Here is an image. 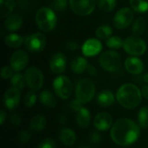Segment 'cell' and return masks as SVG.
Segmentation results:
<instances>
[{
    "mask_svg": "<svg viewBox=\"0 0 148 148\" xmlns=\"http://www.w3.org/2000/svg\"><path fill=\"white\" fill-rule=\"evenodd\" d=\"M49 67L54 74H61L67 68V60L62 53H56L53 55L49 61Z\"/></svg>",
    "mask_w": 148,
    "mask_h": 148,
    "instance_id": "15",
    "label": "cell"
},
{
    "mask_svg": "<svg viewBox=\"0 0 148 148\" xmlns=\"http://www.w3.org/2000/svg\"><path fill=\"white\" fill-rule=\"evenodd\" d=\"M106 44L108 48L110 49H119L123 47V44H124V41L120 37V36H110L107 42H106Z\"/></svg>",
    "mask_w": 148,
    "mask_h": 148,
    "instance_id": "33",
    "label": "cell"
},
{
    "mask_svg": "<svg viewBox=\"0 0 148 148\" xmlns=\"http://www.w3.org/2000/svg\"><path fill=\"white\" fill-rule=\"evenodd\" d=\"M10 122H11L13 125L18 126V125H20L21 122H22V118H21V116H20L18 114L14 113V114H10Z\"/></svg>",
    "mask_w": 148,
    "mask_h": 148,
    "instance_id": "39",
    "label": "cell"
},
{
    "mask_svg": "<svg viewBox=\"0 0 148 148\" xmlns=\"http://www.w3.org/2000/svg\"><path fill=\"white\" fill-rule=\"evenodd\" d=\"M132 9L139 13H144L148 10V0H129Z\"/></svg>",
    "mask_w": 148,
    "mask_h": 148,
    "instance_id": "27",
    "label": "cell"
},
{
    "mask_svg": "<svg viewBox=\"0 0 148 148\" xmlns=\"http://www.w3.org/2000/svg\"><path fill=\"white\" fill-rule=\"evenodd\" d=\"M13 75V69L11 67H3L1 70V76L3 79H8L11 78Z\"/></svg>",
    "mask_w": 148,
    "mask_h": 148,
    "instance_id": "38",
    "label": "cell"
},
{
    "mask_svg": "<svg viewBox=\"0 0 148 148\" xmlns=\"http://www.w3.org/2000/svg\"><path fill=\"white\" fill-rule=\"evenodd\" d=\"M138 123L141 128H147L148 127V107L145 106L141 108L138 113Z\"/></svg>",
    "mask_w": 148,
    "mask_h": 148,
    "instance_id": "29",
    "label": "cell"
},
{
    "mask_svg": "<svg viewBox=\"0 0 148 148\" xmlns=\"http://www.w3.org/2000/svg\"><path fill=\"white\" fill-rule=\"evenodd\" d=\"M96 3L98 7L105 12L112 11L116 6V0H96Z\"/></svg>",
    "mask_w": 148,
    "mask_h": 148,
    "instance_id": "32",
    "label": "cell"
},
{
    "mask_svg": "<svg viewBox=\"0 0 148 148\" xmlns=\"http://www.w3.org/2000/svg\"><path fill=\"white\" fill-rule=\"evenodd\" d=\"M39 101L41 104L47 108H53L56 105V101L53 94L48 90H44L40 93L39 95Z\"/></svg>",
    "mask_w": 148,
    "mask_h": 148,
    "instance_id": "23",
    "label": "cell"
},
{
    "mask_svg": "<svg viewBox=\"0 0 148 148\" xmlns=\"http://www.w3.org/2000/svg\"><path fill=\"white\" fill-rule=\"evenodd\" d=\"M79 148H90V147H79Z\"/></svg>",
    "mask_w": 148,
    "mask_h": 148,
    "instance_id": "48",
    "label": "cell"
},
{
    "mask_svg": "<svg viewBox=\"0 0 148 148\" xmlns=\"http://www.w3.org/2000/svg\"><path fill=\"white\" fill-rule=\"evenodd\" d=\"M38 148H56V145L52 139L47 138L40 142Z\"/></svg>",
    "mask_w": 148,
    "mask_h": 148,
    "instance_id": "37",
    "label": "cell"
},
{
    "mask_svg": "<svg viewBox=\"0 0 148 148\" xmlns=\"http://www.w3.org/2000/svg\"><path fill=\"white\" fill-rule=\"evenodd\" d=\"M94 126L99 131H107L113 126V118L108 113H100L95 117Z\"/></svg>",
    "mask_w": 148,
    "mask_h": 148,
    "instance_id": "16",
    "label": "cell"
},
{
    "mask_svg": "<svg viewBox=\"0 0 148 148\" xmlns=\"http://www.w3.org/2000/svg\"><path fill=\"white\" fill-rule=\"evenodd\" d=\"M30 140V133L28 130H23L18 134L17 140L20 144H26Z\"/></svg>",
    "mask_w": 148,
    "mask_h": 148,
    "instance_id": "35",
    "label": "cell"
},
{
    "mask_svg": "<svg viewBox=\"0 0 148 148\" xmlns=\"http://www.w3.org/2000/svg\"><path fill=\"white\" fill-rule=\"evenodd\" d=\"M29 127H30V129L32 131H35V132L42 131L46 127V119H45V117L41 115V114L35 115L30 121Z\"/></svg>",
    "mask_w": 148,
    "mask_h": 148,
    "instance_id": "24",
    "label": "cell"
},
{
    "mask_svg": "<svg viewBox=\"0 0 148 148\" xmlns=\"http://www.w3.org/2000/svg\"><path fill=\"white\" fill-rule=\"evenodd\" d=\"M10 67L14 71L19 72L26 68L29 62V56L23 50L15 51L10 57Z\"/></svg>",
    "mask_w": 148,
    "mask_h": 148,
    "instance_id": "12",
    "label": "cell"
},
{
    "mask_svg": "<svg viewBox=\"0 0 148 148\" xmlns=\"http://www.w3.org/2000/svg\"><path fill=\"white\" fill-rule=\"evenodd\" d=\"M125 68L127 71L132 75H140L144 70V63L140 58L136 56H131L126 59Z\"/></svg>",
    "mask_w": 148,
    "mask_h": 148,
    "instance_id": "17",
    "label": "cell"
},
{
    "mask_svg": "<svg viewBox=\"0 0 148 148\" xmlns=\"http://www.w3.org/2000/svg\"><path fill=\"white\" fill-rule=\"evenodd\" d=\"M95 95V86L88 78L80 80L75 87V95L82 104L90 102Z\"/></svg>",
    "mask_w": 148,
    "mask_h": 148,
    "instance_id": "4",
    "label": "cell"
},
{
    "mask_svg": "<svg viewBox=\"0 0 148 148\" xmlns=\"http://www.w3.org/2000/svg\"><path fill=\"white\" fill-rule=\"evenodd\" d=\"M116 99L121 107L127 109H133L140 104L142 93L136 85L126 83L117 90Z\"/></svg>",
    "mask_w": 148,
    "mask_h": 148,
    "instance_id": "2",
    "label": "cell"
},
{
    "mask_svg": "<svg viewBox=\"0 0 148 148\" xmlns=\"http://www.w3.org/2000/svg\"><path fill=\"white\" fill-rule=\"evenodd\" d=\"M140 134V126L127 118L117 120L112 126L110 136L112 140L121 147H128L137 141Z\"/></svg>",
    "mask_w": 148,
    "mask_h": 148,
    "instance_id": "1",
    "label": "cell"
},
{
    "mask_svg": "<svg viewBox=\"0 0 148 148\" xmlns=\"http://www.w3.org/2000/svg\"><path fill=\"white\" fill-rule=\"evenodd\" d=\"M113 29L110 26L108 25H101L99 28H97L95 31V35L99 39L104 40V39H108L110 36H112Z\"/></svg>",
    "mask_w": 148,
    "mask_h": 148,
    "instance_id": "31",
    "label": "cell"
},
{
    "mask_svg": "<svg viewBox=\"0 0 148 148\" xmlns=\"http://www.w3.org/2000/svg\"><path fill=\"white\" fill-rule=\"evenodd\" d=\"M89 139H90V141H91L93 144H97V143H99V142L101 141V134H100L98 132L94 131V132H92V134H91Z\"/></svg>",
    "mask_w": 148,
    "mask_h": 148,
    "instance_id": "41",
    "label": "cell"
},
{
    "mask_svg": "<svg viewBox=\"0 0 148 148\" xmlns=\"http://www.w3.org/2000/svg\"><path fill=\"white\" fill-rule=\"evenodd\" d=\"M36 102V95L33 91H29L23 100V103L27 108H32Z\"/></svg>",
    "mask_w": 148,
    "mask_h": 148,
    "instance_id": "34",
    "label": "cell"
},
{
    "mask_svg": "<svg viewBox=\"0 0 148 148\" xmlns=\"http://www.w3.org/2000/svg\"><path fill=\"white\" fill-rule=\"evenodd\" d=\"M69 5L75 14L86 16L95 10L96 0H69Z\"/></svg>",
    "mask_w": 148,
    "mask_h": 148,
    "instance_id": "9",
    "label": "cell"
},
{
    "mask_svg": "<svg viewBox=\"0 0 148 148\" xmlns=\"http://www.w3.org/2000/svg\"><path fill=\"white\" fill-rule=\"evenodd\" d=\"M87 70H88V72L91 75H96V74H97L96 69H95L92 64H88V65Z\"/></svg>",
    "mask_w": 148,
    "mask_h": 148,
    "instance_id": "43",
    "label": "cell"
},
{
    "mask_svg": "<svg viewBox=\"0 0 148 148\" xmlns=\"http://www.w3.org/2000/svg\"><path fill=\"white\" fill-rule=\"evenodd\" d=\"M23 24V17L19 14H10L4 22L5 28L10 31L18 30Z\"/></svg>",
    "mask_w": 148,
    "mask_h": 148,
    "instance_id": "18",
    "label": "cell"
},
{
    "mask_svg": "<svg viewBox=\"0 0 148 148\" xmlns=\"http://www.w3.org/2000/svg\"><path fill=\"white\" fill-rule=\"evenodd\" d=\"M24 78L28 87L34 91L41 89L43 85V75L37 68H29L24 73Z\"/></svg>",
    "mask_w": 148,
    "mask_h": 148,
    "instance_id": "8",
    "label": "cell"
},
{
    "mask_svg": "<svg viewBox=\"0 0 148 148\" xmlns=\"http://www.w3.org/2000/svg\"><path fill=\"white\" fill-rule=\"evenodd\" d=\"M10 83L13 88H16L18 90H22L24 88V85L26 83L24 75H23L21 73H18V72L14 74L12 77L10 78Z\"/></svg>",
    "mask_w": 148,
    "mask_h": 148,
    "instance_id": "28",
    "label": "cell"
},
{
    "mask_svg": "<svg viewBox=\"0 0 148 148\" xmlns=\"http://www.w3.org/2000/svg\"><path fill=\"white\" fill-rule=\"evenodd\" d=\"M53 88L55 93L63 100L69 99L73 91L72 82L65 75H59L54 80Z\"/></svg>",
    "mask_w": 148,
    "mask_h": 148,
    "instance_id": "7",
    "label": "cell"
},
{
    "mask_svg": "<svg viewBox=\"0 0 148 148\" xmlns=\"http://www.w3.org/2000/svg\"><path fill=\"white\" fill-rule=\"evenodd\" d=\"M143 80H144V82H146L147 83H148V73H147L146 75H144V76H143Z\"/></svg>",
    "mask_w": 148,
    "mask_h": 148,
    "instance_id": "47",
    "label": "cell"
},
{
    "mask_svg": "<svg viewBox=\"0 0 148 148\" xmlns=\"http://www.w3.org/2000/svg\"><path fill=\"white\" fill-rule=\"evenodd\" d=\"M96 100L101 107L108 108L114 102V95L110 90H103L98 94Z\"/></svg>",
    "mask_w": 148,
    "mask_h": 148,
    "instance_id": "19",
    "label": "cell"
},
{
    "mask_svg": "<svg viewBox=\"0 0 148 148\" xmlns=\"http://www.w3.org/2000/svg\"><path fill=\"white\" fill-rule=\"evenodd\" d=\"M4 42L5 43L11 48H18L20 47L23 42V39L21 36L15 34V33H11L5 36L4 38Z\"/></svg>",
    "mask_w": 148,
    "mask_h": 148,
    "instance_id": "25",
    "label": "cell"
},
{
    "mask_svg": "<svg viewBox=\"0 0 148 148\" xmlns=\"http://www.w3.org/2000/svg\"><path fill=\"white\" fill-rule=\"evenodd\" d=\"M25 46L30 52L36 53L42 50L46 45V38L42 33H34L26 37Z\"/></svg>",
    "mask_w": 148,
    "mask_h": 148,
    "instance_id": "11",
    "label": "cell"
},
{
    "mask_svg": "<svg viewBox=\"0 0 148 148\" xmlns=\"http://www.w3.org/2000/svg\"><path fill=\"white\" fill-rule=\"evenodd\" d=\"M99 62L101 68L108 72L118 71L121 69L122 63L121 55L114 50H108L103 52L100 56Z\"/></svg>",
    "mask_w": 148,
    "mask_h": 148,
    "instance_id": "5",
    "label": "cell"
},
{
    "mask_svg": "<svg viewBox=\"0 0 148 148\" xmlns=\"http://www.w3.org/2000/svg\"><path fill=\"white\" fill-rule=\"evenodd\" d=\"M68 0H53L52 7L56 10H64L67 8Z\"/></svg>",
    "mask_w": 148,
    "mask_h": 148,
    "instance_id": "36",
    "label": "cell"
},
{
    "mask_svg": "<svg viewBox=\"0 0 148 148\" xmlns=\"http://www.w3.org/2000/svg\"><path fill=\"white\" fill-rule=\"evenodd\" d=\"M75 119H76V122L80 127H82V128L88 127L89 126L90 121H91V114H90L89 110L86 108H82L77 112Z\"/></svg>",
    "mask_w": 148,
    "mask_h": 148,
    "instance_id": "20",
    "label": "cell"
},
{
    "mask_svg": "<svg viewBox=\"0 0 148 148\" xmlns=\"http://www.w3.org/2000/svg\"><path fill=\"white\" fill-rule=\"evenodd\" d=\"M36 23L38 28L43 32H49L54 29L56 25V15L55 11L49 7L40 8L35 16Z\"/></svg>",
    "mask_w": 148,
    "mask_h": 148,
    "instance_id": "3",
    "label": "cell"
},
{
    "mask_svg": "<svg viewBox=\"0 0 148 148\" xmlns=\"http://www.w3.org/2000/svg\"><path fill=\"white\" fill-rule=\"evenodd\" d=\"M20 101V90L16 88H9L3 96V103L6 108L9 110H12L16 108Z\"/></svg>",
    "mask_w": 148,
    "mask_h": 148,
    "instance_id": "14",
    "label": "cell"
},
{
    "mask_svg": "<svg viewBox=\"0 0 148 148\" xmlns=\"http://www.w3.org/2000/svg\"><path fill=\"white\" fill-rule=\"evenodd\" d=\"M141 93H142V96L144 98H146L147 100H148V85L144 86L141 89Z\"/></svg>",
    "mask_w": 148,
    "mask_h": 148,
    "instance_id": "44",
    "label": "cell"
},
{
    "mask_svg": "<svg viewBox=\"0 0 148 148\" xmlns=\"http://www.w3.org/2000/svg\"><path fill=\"white\" fill-rule=\"evenodd\" d=\"M123 49L131 56H142L147 51V43L139 36H129L124 40Z\"/></svg>",
    "mask_w": 148,
    "mask_h": 148,
    "instance_id": "6",
    "label": "cell"
},
{
    "mask_svg": "<svg viewBox=\"0 0 148 148\" xmlns=\"http://www.w3.org/2000/svg\"><path fill=\"white\" fill-rule=\"evenodd\" d=\"M59 140L65 146H72L76 140V135L72 129L62 128L59 134Z\"/></svg>",
    "mask_w": 148,
    "mask_h": 148,
    "instance_id": "21",
    "label": "cell"
},
{
    "mask_svg": "<svg viewBox=\"0 0 148 148\" xmlns=\"http://www.w3.org/2000/svg\"><path fill=\"white\" fill-rule=\"evenodd\" d=\"M1 3V18H5L10 16L14 10L15 2L14 0H0Z\"/></svg>",
    "mask_w": 148,
    "mask_h": 148,
    "instance_id": "26",
    "label": "cell"
},
{
    "mask_svg": "<svg viewBox=\"0 0 148 148\" xmlns=\"http://www.w3.org/2000/svg\"><path fill=\"white\" fill-rule=\"evenodd\" d=\"M66 121H67V117H66V115H64V114H62V115H61L60 116V118H59V122H60V124H65L66 123Z\"/></svg>",
    "mask_w": 148,
    "mask_h": 148,
    "instance_id": "46",
    "label": "cell"
},
{
    "mask_svg": "<svg viewBox=\"0 0 148 148\" xmlns=\"http://www.w3.org/2000/svg\"><path fill=\"white\" fill-rule=\"evenodd\" d=\"M102 49L101 42L95 38H89L83 43L82 47V54L85 56H95L98 55Z\"/></svg>",
    "mask_w": 148,
    "mask_h": 148,
    "instance_id": "13",
    "label": "cell"
},
{
    "mask_svg": "<svg viewBox=\"0 0 148 148\" xmlns=\"http://www.w3.org/2000/svg\"><path fill=\"white\" fill-rule=\"evenodd\" d=\"M82 103L78 100V99H75L73 100L71 102H70V108L72 110L75 111V112H78L82 108Z\"/></svg>",
    "mask_w": 148,
    "mask_h": 148,
    "instance_id": "40",
    "label": "cell"
},
{
    "mask_svg": "<svg viewBox=\"0 0 148 148\" xmlns=\"http://www.w3.org/2000/svg\"><path fill=\"white\" fill-rule=\"evenodd\" d=\"M134 20V12L129 8L119 10L114 16V24L119 29L127 28Z\"/></svg>",
    "mask_w": 148,
    "mask_h": 148,
    "instance_id": "10",
    "label": "cell"
},
{
    "mask_svg": "<svg viewBox=\"0 0 148 148\" xmlns=\"http://www.w3.org/2000/svg\"><path fill=\"white\" fill-rule=\"evenodd\" d=\"M88 62L82 56H78L75 58L71 62V69L75 74H82L88 68Z\"/></svg>",
    "mask_w": 148,
    "mask_h": 148,
    "instance_id": "22",
    "label": "cell"
},
{
    "mask_svg": "<svg viewBox=\"0 0 148 148\" xmlns=\"http://www.w3.org/2000/svg\"><path fill=\"white\" fill-rule=\"evenodd\" d=\"M5 119H6V114H5V112L3 110L1 111V114H0V124L3 125L5 121Z\"/></svg>",
    "mask_w": 148,
    "mask_h": 148,
    "instance_id": "45",
    "label": "cell"
},
{
    "mask_svg": "<svg viewBox=\"0 0 148 148\" xmlns=\"http://www.w3.org/2000/svg\"><path fill=\"white\" fill-rule=\"evenodd\" d=\"M146 30V21L143 17H138L132 25V31L135 35H141Z\"/></svg>",
    "mask_w": 148,
    "mask_h": 148,
    "instance_id": "30",
    "label": "cell"
},
{
    "mask_svg": "<svg viewBox=\"0 0 148 148\" xmlns=\"http://www.w3.org/2000/svg\"><path fill=\"white\" fill-rule=\"evenodd\" d=\"M66 47H67V49H69L70 50H75L79 48V45L75 41H69L66 43Z\"/></svg>",
    "mask_w": 148,
    "mask_h": 148,
    "instance_id": "42",
    "label": "cell"
}]
</instances>
